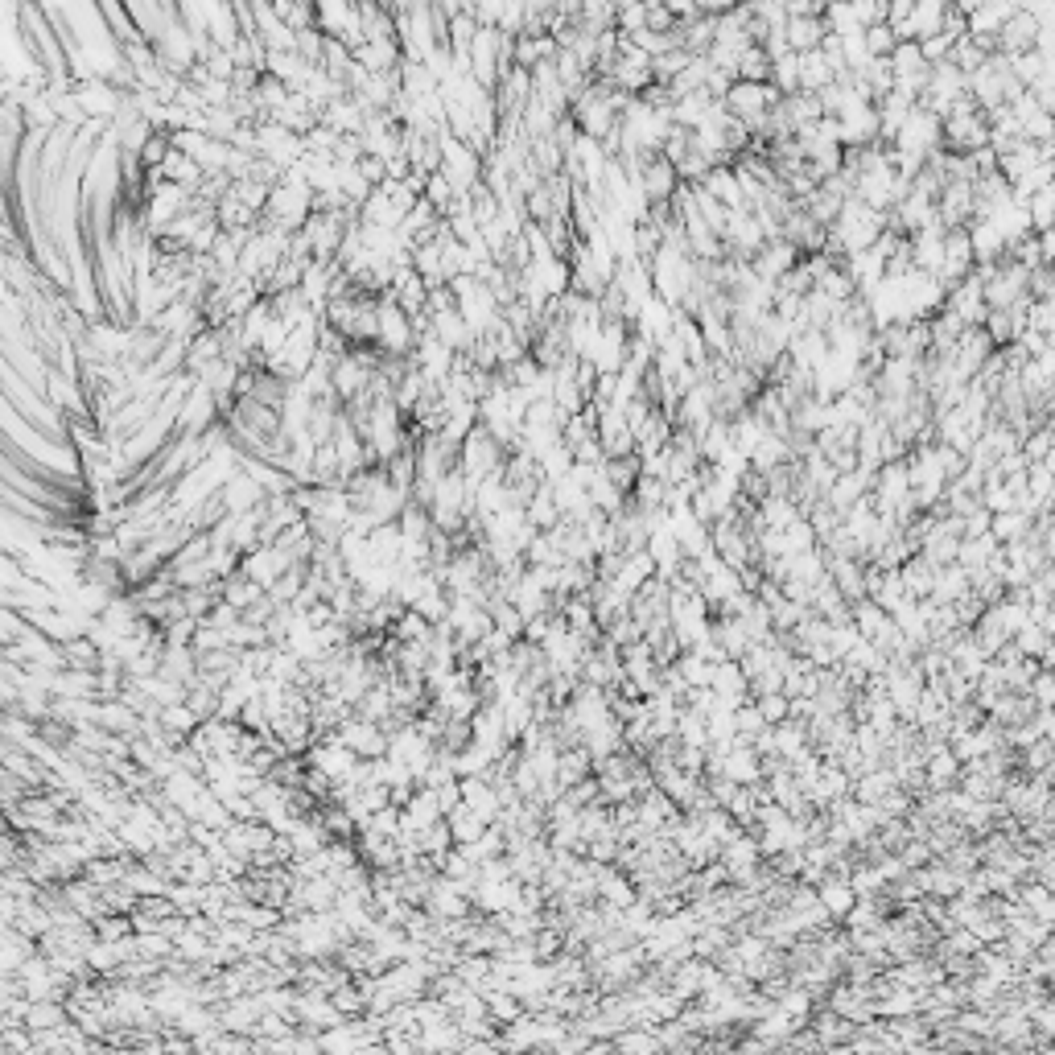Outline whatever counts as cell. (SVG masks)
Here are the masks:
<instances>
[{"instance_id":"21","label":"cell","mask_w":1055,"mask_h":1055,"mask_svg":"<svg viewBox=\"0 0 1055 1055\" xmlns=\"http://www.w3.org/2000/svg\"><path fill=\"white\" fill-rule=\"evenodd\" d=\"M1055 293V277H1051V264H1039L1027 272V297L1031 301H1051Z\"/></svg>"},{"instance_id":"16","label":"cell","mask_w":1055,"mask_h":1055,"mask_svg":"<svg viewBox=\"0 0 1055 1055\" xmlns=\"http://www.w3.org/2000/svg\"><path fill=\"white\" fill-rule=\"evenodd\" d=\"M981 330H985V338H990L994 351H1002V347L1014 343V322H1010L1006 310H990V314H985V322H981Z\"/></svg>"},{"instance_id":"14","label":"cell","mask_w":1055,"mask_h":1055,"mask_svg":"<svg viewBox=\"0 0 1055 1055\" xmlns=\"http://www.w3.org/2000/svg\"><path fill=\"white\" fill-rule=\"evenodd\" d=\"M862 79H866V87L874 91V104H878L882 95H891V91H895L891 58H870V62H866V71H862Z\"/></svg>"},{"instance_id":"20","label":"cell","mask_w":1055,"mask_h":1055,"mask_svg":"<svg viewBox=\"0 0 1055 1055\" xmlns=\"http://www.w3.org/2000/svg\"><path fill=\"white\" fill-rule=\"evenodd\" d=\"M751 705L759 709V718H763L767 726L788 722V697H784V693H767V697H755Z\"/></svg>"},{"instance_id":"18","label":"cell","mask_w":1055,"mask_h":1055,"mask_svg":"<svg viewBox=\"0 0 1055 1055\" xmlns=\"http://www.w3.org/2000/svg\"><path fill=\"white\" fill-rule=\"evenodd\" d=\"M1051 326H1055V301H1027V314H1023V330H1031V334H1043V338H1051Z\"/></svg>"},{"instance_id":"11","label":"cell","mask_w":1055,"mask_h":1055,"mask_svg":"<svg viewBox=\"0 0 1055 1055\" xmlns=\"http://www.w3.org/2000/svg\"><path fill=\"white\" fill-rule=\"evenodd\" d=\"M940 21H944V0H924V5H915V9H911L915 42L936 38V33H940Z\"/></svg>"},{"instance_id":"7","label":"cell","mask_w":1055,"mask_h":1055,"mask_svg":"<svg viewBox=\"0 0 1055 1055\" xmlns=\"http://www.w3.org/2000/svg\"><path fill=\"white\" fill-rule=\"evenodd\" d=\"M796 58H800V91L804 95H816V91H825L833 83V71H829V62L821 58V50L796 54Z\"/></svg>"},{"instance_id":"2","label":"cell","mask_w":1055,"mask_h":1055,"mask_svg":"<svg viewBox=\"0 0 1055 1055\" xmlns=\"http://www.w3.org/2000/svg\"><path fill=\"white\" fill-rule=\"evenodd\" d=\"M1047 25H1039L1031 13H1023L1018 9L994 38H998V54H1006V58H1014V54H1027V50H1035L1039 46V33H1043Z\"/></svg>"},{"instance_id":"23","label":"cell","mask_w":1055,"mask_h":1055,"mask_svg":"<svg viewBox=\"0 0 1055 1055\" xmlns=\"http://www.w3.org/2000/svg\"><path fill=\"white\" fill-rule=\"evenodd\" d=\"M911 9H915V0H891V5H887V25L911 21Z\"/></svg>"},{"instance_id":"19","label":"cell","mask_w":1055,"mask_h":1055,"mask_svg":"<svg viewBox=\"0 0 1055 1055\" xmlns=\"http://www.w3.org/2000/svg\"><path fill=\"white\" fill-rule=\"evenodd\" d=\"M1051 466H1055V454L1047 462H1035L1027 466V491L1039 499V503H1051Z\"/></svg>"},{"instance_id":"13","label":"cell","mask_w":1055,"mask_h":1055,"mask_svg":"<svg viewBox=\"0 0 1055 1055\" xmlns=\"http://www.w3.org/2000/svg\"><path fill=\"white\" fill-rule=\"evenodd\" d=\"M1051 446H1055V429L1043 425V429H1031L1023 441H1018V454L1027 458V466H1035V462H1047L1051 458Z\"/></svg>"},{"instance_id":"3","label":"cell","mask_w":1055,"mask_h":1055,"mask_svg":"<svg viewBox=\"0 0 1055 1055\" xmlns=\"http://www.w3.org/2000/svg\"><path fill=\"white\" fill-rule=\"evenodd\" d=\"M825 33H829V29H825L821 17H792V21L784 25V42H788L792 54H812V50H821Z\"/></svg>"},{"instance_id":"9","label":"cell","mask_w":1055,"mask_h":1055,"mask_svg":"<svg viewBox=\"0 0 1055 1055\" xmlns=\"http://www.w3.org/2000/svg\"><path fill=\"white\" fill-rule=\"evenodd\" d=\"M738 83H771V58L763 54V46H746L734 62Z\"/></svg>"},{"instance_id":"6","label":"cell","mask_w":1055,"mask_h":1055,"mask_svg":"<svg viewBox=\"0 0 1055 1055\" xmlns=\"http://www.w3.org/2000/svg\"><path fill=\"white\" fill-rule=\"evenodd\" d=\"M598 474L602 479L615 487V491H623L627 499H631V491H635V483H639V458L631 454V458H606L602 466H598Z\"/></svg>"},{"instance_id":"8","label":"cell","mask_w":1055,"mask_h":1055,"mask_svg":"<svg viewBox=\"0 0 1055 1055\" xmlns=\"http://www.w3.org/2000/svg\"><path fill=\"white\" fill-rule=\"evenodd\" d=\"M557 58V42L549 33H540V38H516V66L520 71H532L540 62H553Z\"/></svg>"},{"instance_id":"5","label":"cell","mask_w":1055,"mask_h":1055,"mask_svg":"<svg viewBox=\"0 0 1055 1055\" xmlns=\"http://www.w3.org/2000/svg\"><path fill=\"white\" fill-rule=\"evenodd\" d=\"M524 520L536 528V532H553L557 528V520H561V507H557V499H553V483H544L532 499H528V507H524Z\"/></svg>"},{"instance_id":"1","label":"cell","mask_w":1055,"mask_h":1055,"mask_svg":"<svg viewBox=\"0 0 1055 1055\" xmlns=\"http://www.w3.org/2000/svg\"><path fill=\"white\" fill-rule=\"evenodd\" d=\"M779 99H784V95H779L771 83H734L730 95L722 99V108H726V116L738 120L746 132H755L759 120L779 104Z\"/></svg>"},{"instance_id":"22","label":"cell","mask_w":1055,"mask_h":1055,"mask_svg":"<svg viewBox=\"0 0 1055 1055\" xmlns=\"http://www.w3.org/2000/svg\"><path fill=\"white\" fill-rule=\"evenodd\" d=\"M602 895H606L610 903H619V907H631V903H635V891H631V882H627V878H606V882H602Z\"/></svg>"},{"instance_id":"15","label":"cell","mask_w":1055,"mask_h":1055,"mask_svg":"<svg viewBox=\"0 0 1055 1055\" xmlns=\"http://www.w3.org/2000/svg\"><path fill=\"white\" fill-rule=\"evenodd\" d=\"M924 54H920V42H895V50H891V71H895V79H903V75H915V71H924Z\"/></svg>"},{"instance_id":"10","label":"cell","mask_w":1055,"mask_h":1055,"mask_svg":"<svg viewBox=\"0 0 1055 1055\" xmlns=\"http://www.w3.org/2000/svg\"><path fill=\"white\" fill-rule=\"evenodd\" d=\"M1027 532H1031V516H1018V512L990 516V536L998 544H1018V540H1027Z\"/></svg>"},{"instance_id":"4","label":"cell","mask_w":1055,"mask_h":1055,"mask_svg":"<svg viewBox=\"0 0 1055 1055\" xmlns=\"http://www.w3.org/2000/svg\"><path fill=\"white\" fill-rule=\"evenodd\" d=\"M701 190H705L713 202H722L726 211H746L742 190H738V182H734V169H730V165H713L709 174H705V182H701Z\"/></svg>"},{"instance_id":"17","label":"cell","mask_w":1055,"mask_h":1055,"mask_svg":"<svg viewBox=\"0 0 1055 1055\" xmlns=\"http://www.w3.org/2000/svg\"><path fill=\"white\" fill-rule=\"evenodd\" d=\"M1051 202H1055V190L1051 186H1043V190H1035L1027 198V219H1031V231L1035 235L1039 231H1051Z\"/></svg>"},{"instance_id":"12","label":"cell","mask_w":1055,"mask_h":1055,"mask_svg":"<svg viewBox=\"0 0 1055 1055\" xmlns=\"http://www.w3.org/2000/svg\"><path fill=\"white\" fill-rule=\"evenodd\" d=\"M689 62H693V54H685V50H668V54L652 58V83L668 87L672 79H680V75L689 71Z\"/></svg>"}]
</instances>
